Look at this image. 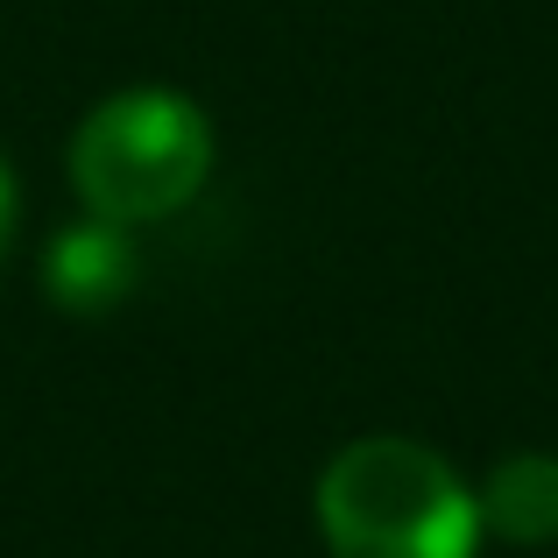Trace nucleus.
I'll use <instances>...</instances> for the list:
<instances>
[{
  "label": "nucleus",
  "instance_id": "obj_1",
  "mask_svg": "<svg viewBox=\"0 0 558 558\" xmlns=\"http://www.w3.org/2000/svg\"><path fill=\"white\" fill-rule=\"evenodd\" d=\"M318 531L332 558H474V488L417 438H354L318 474Z\"/></svg>",
  "mask_w": 558,
  "mask_h": 558
},
{
  "label": "nucleus",
  "instance_id": "obj_2",
  "mask_svg": "<svg viewBox=\"0 0 558 558\" xmlns=\"http://www.w3.org/2000/svg\"><path fill=\"white\" fill-rule=\"evenodd\" d=\"M205 178H213V121L198 113V99L163 85L99 99L71 135V191L93 219H113V227L184 213Z\"/></svg>",
  "mask_w": 558,
  "mask_h": 558
},
{
  "label": "nucleus",
  "instance_id": "obj_3",
  "mask_svg": "<svg viewBox=\"0 0 558 558\" xmlns=\"http://www.w3.org/2000/svg\"><path fill=\"white\" fill-rule=\"evenodd\" d=\"M43 283L64 312H113V304L135 290V241L128 227L85 213L78 227H64L43 255Z\"/></svg>",
  "mask_w": 558,
  "mask_h": 558
},
{
  "label": "nucleus",
  "instance_id": "obj_4",
  "mask_svg": "<svg viewBox=\"0 0 558 558\" xmlns=\"http://www.w3.org/2000/svg\"><path fill=\"white\" fill-rule=\"evenodd\" d=\"M481 531L509 537V545H551L558 537V460L551 452H509L474 495Z\"/></svg>",
  "mask_w": 558,
  "mask_h": 558
},
{
  "label": "nucleus",
  "instance_id": "obj_5",
  "mask_svg": "<svg viewBox=\"0 0 558 558\" xmlns=\"http://www.w3.org/2000/svg\"><path fill=\"white\" fill-rule=\"evenodd\" d=\"M14 178H8V163H0V255H8V241H14Z\"/></svg>",
  "mask_w": 558,
  "mask_h": 558
}]
</instances>
